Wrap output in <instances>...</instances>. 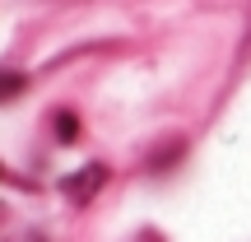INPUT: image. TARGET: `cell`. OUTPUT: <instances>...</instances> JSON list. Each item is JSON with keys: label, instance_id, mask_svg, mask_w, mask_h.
Here are the masks:
<instances>
[{"label": "cell", "instance_id": "1", "mask_svg": "<svg viewBox=\"0 0 251 242\" xmlns=\"http://www.w3.org/2000/svg\"><path fill=\"white\" fill-rule=\"evenodd\" d=\"M102 182H107V168H102V163H89L79 177H70V182H65V191H70V200H89L93 191L102 187Z\"/></svg>", "mask_w": 251, "mask_h": 242}, {"label": "cell", "instance_id": "2", "mask_svg": "<svg viewBox=\"0 0 251 242\" xmlns=\"http://www.w3.org/2000/svg\"><path fill=\"white\" fill-rule=\"evenodd\" d=\"M28 89V80L24 75H14V70H0V103H9L14 93H24Z\"/></svg>", "mask_w": 251, "mask_h": 242}, {"label": "cell", "instance_id": "3", "mask_svg": "<svg viewBox=\"0 0 251 242\" xmlns=\"http://www.w3.org/2000/svg\"><path fill=\"white\" fill-rule=\"evenodd\" d=\"M56 135H61V140H75V135H79V117H75V112H61V117H56Z\"/></svg>", "mask_w": 251, "mask_h": 242}]
</instances>
